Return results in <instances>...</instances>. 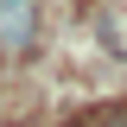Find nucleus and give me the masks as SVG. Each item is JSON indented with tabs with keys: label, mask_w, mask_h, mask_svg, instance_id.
Segmentation results:
<instances>
[{
	"label": "nucleus",
	"mask_w": 127,
	"mask_h": 127,
	"mask_svg": "<svg viewBox=\"0 0 127 127\" xmlns=\"http://www.w3.org/2000/svg\"><path fill=\"white\" fill-rule=\"evenodd\" d=\"M0 45L6 51L38 45V0H0Z\"/></svg>",
	"instance_id": "1"
},
{
	"label": "nucleus",
	"mask_w": 127,
	"mask_h": 127,
	"mask_svg": "<svg viewBox=\"0 0 127 127\" xmlns=\"http://www.w3.org/2000/svg\"><path fill=\"white\" fill-rule=\"evenodd\" d=\"M114 127H127V114H114Z\"/></svg>",
	"instance_id": "2"
}]
</instances>
